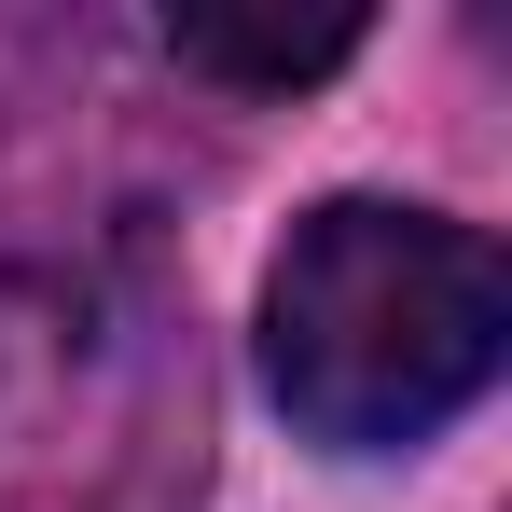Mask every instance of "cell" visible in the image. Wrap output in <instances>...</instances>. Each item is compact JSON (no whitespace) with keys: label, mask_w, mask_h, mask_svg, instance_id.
<instances>
[{"label":"cell","mask_w":512,"mask_h":512,"mask_svg":"<svg viewBox=\"0 0 512 512\" xmlns=\"http://www.w3.org/2000/svg\"><path fill=\"white\" fill-rule=\"evenodd\" d=\"M167 56L208 70V84H236V97H291V84H319V70L360 56V14L346 0H319V14H167Z\"/></svg>","instance_id":"obj_3"},{"label":"cell","mask_w":512,"mask_h":512,"mask_svg":"<svg viewBox=\"0 0 512 512\" xmlns=\"http://www.w3.org/2000/svg\"><path fill=\"white\" fill-rule=\"evenodd\" d=\"M208 374L153 277L0 250V512H194Z\"/></svg>","instance_id":"obj_2"},{"label":"cell","mask_w":512,"mask_h":512,"mask_svg":"<svg viewBox=\"0 0 512 512\" xmlns=\"http://www.w3.org/2000/svg\"><path fill=\"white\" fill-rule=\"evenodd\" d=\"M499 346H512V277L443 208L333 194L319 222H291L263 277V374L291 429L346 457H402L443 416H471L499 388Z\"/></svg>","instance_id":"obj_1"}]
</instances>
